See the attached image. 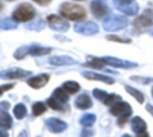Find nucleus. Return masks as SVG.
Listing matches in <instances>:
<instances>
[{
  "label": "nucleus",
  "mask_w": 153,
  "mask_h": 137,
  "mask_svg": "<svg viewBox=\"0 0 153 137\" xmlns=\"http://www.w3.org/2000/svg\"><path fill=\"white\" fill-rule=\"evenodd\" d=\"M59 12L65 19L74 22H82L88 17V13L84 7L69 2L62 3L59 7Z\"/></svg>",
  "instance_id": "nucleus-1"
},
{
  "label": "nucleus",
  "mask_w": 153,
  "mask_h": 137,
  "mask_svg": "<svg viewBox=\"0 0 153 137\" xmlns=\"http://www.w3.org/2000/svg\"><path fill=\"white\" fill-rule=\"evenodd\" d=\"M129 19L121 15L111 14L108 15L105 19H103V28L106 32H119L125 29L129 25Z\"/></svg>",
  "instance_id": "nucleus-2"
},
{
  "label": "nucleus",
  "mask_w": 153,
  "mask_h": 137,
  "mask_svg": "<svg viewBox=\"0 0 153 137\" xmlns=\"http://www.w3.org/2000/svg\"><path fill=\"white\" fill-rule=\"evenodd\" d=\"M36 16V10L30 3L20 4L14 11L12 17L17 23H27L34 19Z\"/></svg>",
  "instance_id": "nucleus-3"
},
{
  "label": "nucleus",
  "mask_w": 153,
  "mask_h": 137,
  "mask_svg": "<svg viewBox=\"0 0 153 137\" xmlns=\"http://www.w3.org/2000/svg\"><path fill=\"white\" fill-rule=\"evenodd\" d=\"M132 26L136 32H140L153 27V9H145L140 15L137 16L133 20Z\"/></svg>",
  "instance_id": "nucleus-4"
},
{
  "label": "nucleus",
  "mask_w": 153,
  "mask_h": 137,
  "mask_svg": "<svg viewBox=\"0 0 153 137\" xmlns=\"http://www.w3.org/2000/svg\"><path fill=\"white\" fill-rule=\"evenodd\" d=\"M114 7L127 16H135L140 11L136 0H113Z\"/></svg>",
  "instance_id": "nucleus-5"
},
{
  "label": "nucleus",
  "mask_w": 153,
  "mask_h": 137,
  "mask_svg": "<svg viewBox=\"0 0 153 137\" xmlns=\"http://www.w3.org/2000/svg\"><path fill=\"white\" fill-rule=\"evenodd\" d=\"M47 23L49 25V27L58 32H65L67 31H68L70 24L67 21V19H65L62 16L57 15H49L47 16Z\"/></svg>",
  "instance_id": "nucleus-6"
},
{
  "label": "nucleus",
  "mask_w": 153,
  "mask_h": 137,
  "mask_svg": "<svg viewBox=\"0 0 153 137\" xmlns=\"http://www.w3.org/2000/svg\"><path fill=\"white\" fill-rule=\"evenodd\" d=\"M74 31L76 33H79L85 36H93L99 32L100 27L97 23L88 21V22H80L74 25Z\"/></svg>",
  "instance_id": "nucleus-7"
},
{
  "label": "nucleus",
  "mask_w": 153,
  "mask_h": 137,
  "mask_svg": "<svg viewBox=\"0 0 153 137\" xmlns=\"http://www.w3.org/2000/svg\"><path fill=\"white\" fill-rule=\"evenodd\" d=\"M32 75L31 71L24 70L19 67H14L10 69L3 70L0 72V79L3 80H14V79H22L25 78Z\"/></svg>",
  "instance_id": "nucleus-8"
},
{
  "label": "nucleus",
  "mask_w": 153,
  "mask_h": 137,
  "mask_svg": "<svg viewBox=\"0 0 153 137\" xmlns=\"http://www.w3.org/2000/svg\"><path fill=\"white\" fill-rule=\"evenodd\" d=\"M90 10L94 17L98 20L105 19L110 14V8L101 0H94L90 4Z\"/></svg>",
  "instance_id": "nucleus-9"
},
{
  "label": "nucleus",
  "mask_w": 153,
  "mask_h": 137,
  "mask_svg": "<svg viewBox=\"0 0 153 137\" xmlns=\"http://www.w3.org/2000/svg\"><path fill=\"white\" fill-rule=\"evenodd\" d=\"M104 61L107 65L113 66L114 68H123V69H129V68L137 67L139 64L135 62L129 61V60H123L118 57L114 56H103Z\"/></svg>",
  "instance_id": "nucleus-10"
},
{
  "label": "nucleus",
  "mask_w": 153,
  "mask_h": 137,
  "mask_svg": "<svg viewBox=\"0 0 153 137\" xmlns=\"http://www.w3.org/2000/svg\"><path fill=\"white\" fill-rule=\"evenodd\" d=\"M110 113L115 116H131L132 114V108L131 105L126 101H118L113 106H111Z\"/></svg>",
  "instance_id": "nucleus-11"
},
{
  "label": "nucleus",
  "mask_w": 153,
  "mask_h": 137,
  "mask_svg": "<svg viewBox=\"0 0 153 137\" xmlns=\"http://www.w3.org/2000/svg\"><path fill=\"white\" fill-rule=\"evenodd\" d=\"M45 125L48 130L53 133H62L68 128V125L66 122L56 118V117H50L45 121Z\"/></svg>",
  "instance_id": "nucleus-12"
},
{
  "label": "nucleus",
  "mask_w": 153,
  "mask_h": 137,
  "mask_svg": "<svg viewBox=\"0 0 153 137\" xmlns=\"http://www.w3.org/2000/svg\"><path fill=\"white\" fill-rule=\"evenodd\" d=\"M81 75L88 79V80H92V81H99L102 82L104 84H114V79L112 78L111 76L105 75H102V74H98V73H95L92 71H84L81 73Z\"/></svg>",
  "instance_id": "nucleus-13"
},
{
  "label": "nucleus",
  "mask_w": 153,
  "mask_h": 137,
  "mask_svg": "<svg viewBox=\"0 0 153 137\" xmlns=\"http://www.w3.org/2000/svg\"><path fill=\"white\" fill-rule=\"evenodd\" d=\"M50 75L48 74H41L39 75L33 76L32 78H30L29 80H27V84L32 87L33 89L35 90H39L42 87H44L48 82L50 81Z\"/></svg>",
  "instance_id": "nucleus-14"
},
{
  "label": "nucleus",
  "mask_w": 153,
  "mask_h": 137,
  "mask_svg": "<svg viewBox=\"0 0 153 137\" xmlns=\"http://www.w3.org/2000/svg\"><path fill=\"white\" fill-rule=\"evenodd\" d=\"M49 64L56 66L73 65V64H78L79 61H76V59L68 56H54L49 58Z\"/></svg>",
  "instance_id": "nucleus-15"
},
{
  "label": "nucleus",
  "mask_w": 153,
  "mask_h": 137,
  "mask_svg": "<svg viewBox=\"0 0 153 137\" xmlns=\"http://www.w3.org/2000/svg\"><path fill=\"white\" fill-rule=\"evenodd\" d=\"M75 107L81 110H87L93 106V101L90 96L87 93H82L76 97L74 101Z\"/></svg>",
  "instance_id": "nucleus-16"
},
{
  "label": "nucleus",
  "mask_w": 153,
  "mask_h": 137,
  "mask_svg": "<svg viewBox=\"0 0 153 137\" xmlns=\"http://www.w3.org/2000/svg\"><path fill=\"white\" fill-rule=\"evenodd\" d=\"M105 65L107 64L104 61L103 57H97V56H88L87 63L83 64V66H88V67H90L97 70L104 69V67Z\"/></svg>",
  "instance_id": "nucleus-17"
},
{
  "label": "nucleus",
  "mask_w": 153,
  "mask_h": 137,
  "mask_svg": "<svg viewBox=\"0 0 153 137\" xmlns=\"http://www.w3.org/2000/svg\"><path fill=\"white\" fill-rule=\"evenodd\" d=\"M52 51V48L50 47H43L39 44H33L29 46V55L33 56H42L49 55Z\"/></svg>",
  "instance_id": "nucleus-18"
},
{
  "label": "nucleus",
  "mask_w": 153,
  "mask_h": 137,
  "mask_svg": "<svg viewBox=\"0 0 153 137\" xmlns=\"http://www.w3.org/2000/svg\"><path fill=\"white\" fill-rule=\"evenodd\" d=\"M131 130L136 133H140L146 131L147 124L140 116H134L131 120Z\"/></svg>",
  "instance_id": "nucleus-19"
},
{
  "label": "nucleus",
  "mask_w": 153,
  "mask_h": 137,
  "mask_svg": "<svg viewBox=\"0 0 153 137\" xmlns=\"http://www.w3.org/2000/svg\"><path fill=\"white\" fill-rule=\"evenodd\" d=\"M51 97H53L56 100H58L59 103H61L62 105L66 104L68 102L69 100V96H68V93L62 88V87H59V88H56L52 94H51Z\"/></svg>",
  "instance_id": "nucleus-20"
},
{
  "label": "nucleus",
  "mask_w": 153,
  "mask_h": 137,
  "mask_svg": "<svg viewBox=\"0 0 153 137\" xmlns=\"http://www.w3.org/2000/svg\"><path fill=\"white\" fill-rule=\"evenodd\" d=\"M62 88L68 94H75L80 91L81 86L78 82H76V81H67V82L63 83Z\"/></svg>",
  "instance_id": "nucleus-21"
},
{
  "label": "nucleus",
  "mask_w": 153,
  "mask_h": 137,
  "mask_svg": "<svg viewBox=\"0 0 153 137\" xmlns=\"http://www.w3.org/2000/svg\"><path fill=\"white\" fill-rule=\"evenodd\" d=\"M124 88H125V91H126L131 96H132L140 104H143V103H144L145 96H144V94H143L141 92H140L139 90L135 89L134 87H132V86H131V85H125Z\"/></svg>",
  "instance_id": "nucleus-22"
},
{
  "label": "nucleus",
  "mask_w": 153,
  "mask_h": 137,
  "mask_svg": "<svg viewBox=\"0 0 153 137\" xmlns=\"http://www.w3.org/2000/svg\"><path fill=\"white\" fill-rule=\"evenodd\" d=\"M13 125V119L7 111H0V126L5 129H10Z\"/></svg>",
  "instance_id": "nucleus-23"
},
{
  "label": "nucleus",
  "mask_w": 153,
  "mask_h": 137,
  "mask_svg": "<svg viewBox=\"0 0 153 137\" xmlns=\"http://www.w3.org/2000/svg\"><path fill=\"white\" fill-rule=\"evenodd\" d=\"M18 27L17 22L13 18H6L0 22V31H10L16 30Z\"/></svg>",
  "instance_id": "nucleus-24"
},
{
  "label": "nucleus",
  "mask_w": 153,
  "mask_h": 137,
  "mask_svg": "<svg viewBox=\"0 0 153 137\" xmlns=\"http://www.w3.org/2000/svg\"><path fill=\"white\" fill-rule=\"evenodd\" d=\"M96 121H97V116L92 113H87L83 115L79 119L80 125L86 127H91L96 123Z\"/></svg>",
  "instance_id": "nucleus-25"
},
{
  "label": "nucleus",
  "mask_w": 153,
  "mask_h": 137,
  "mask_svg": "<svg viewBox=\"0 0 153 137\" xmlns=\"http://www.w3.org/2000/svg\"><path fill=\"white\" fill-rule=\"evenodd\" d=\"M14 115L17 119H23L27 115V108L23 103H18L14 108Z\"/></svg>",
  "instance_id": "nucleus-26"
},
{
  "label": "nucleus",
  "mask_w": 153,
  "mask_h": 137,
  "mask_svg": "<svg viewBox=\"0 0 153 137\" xmlns=\"http://www.w3.org/2000/svg\"><path fill=\"white\" fill-rule=\"evenodd\" d=\"M32 109H33V116H39L41 115H42L44 112H46L47 110V108L45 106V104L42 101H37L35 102L33 107H32Z\"/></svg>",
  "instance_id": "nucleus-27"
},
{
  "label": "nucleus",
  "mask_w": 153,
  "mask_h": 137,
  "mask_svg": "<svg viewBox=\"0 0 153 137\" xmlns=\"http://www.w3.org/2000/svg\"><path fill=\"white\" fill-rule=\"evenodd\" d=\"M25 28L28 30H31V31L40 32L45 28V23L42 19H38L37 21L25 25Z\"/></svg>",
  "instance_id": "nucleus-28"
},
{
  "label": "nucleus",
  "mask_w": 153,
  "mask_h": 137,
  "mask_svg": "<svg viewBox=\"0 0 153 137\" xmlns=\"http://www.w3.org/2000/svg\"><path fill=\"white\" fill-rule=\"evenodd\" d=\"M27 55H29V46H23L18 48L15 53H14V57L17 60H22L24 59Z\"/></svg>",
  "instance_id": "nucleus-29"
},
{
  "label": "nucleus",
  "mask_w": 153,
  "mask_h": 137,
  "mask_svg": "<svg viewBox=\"0 0 153 137\" xmlns=\"http://www.w3.org/2000/svg\"><path fill=\"white\" fill-rule=\"evenodd\" d=\"M120 100H122V97L120 95L115 94V93H110V94H107V96L105 97L103 102L106 106H113L114 104H115L116 102Z\"/></svg>",
  "instance_id": "nucleus-30"
},
{
  "label": "nucleus",
  "mask_w": 153,
  "mask_h": 137,
  "mask_svg": "<svg viewBox=\"0 0 153 137\" xmlns=\"http://www.w3.org/2000/svg\"><path fill=\"white\" fill-rule=\"evenodd\" d=\"M105 39L107 40L110 41H114V42H119V43H123V44H130L131 43V39H127V38H121L119 36H116L114 34H108L105 36Z\"/></svg>",
  "instance_id": "nucleus-31"
},
{
  "label": "nucleus",
  "mask_w": 153,
  "mask_h": 137,
  "mask_svg": "<svg viewBox=\"0 0 153 137\" xmlns=\"http://www.w3.org/2000/svg\"><path fill=\"white\" fill-rule=\"evenodd\" d=\"M47 105L52 108L53 110H56V111H61L64 109V107L61 103H59L58 100H56L53 97H51L47 100Z\"/></svg>",
  "instance_id": "nucleus-32"
},
{
  "label": "nucleus",
  "mask_w": 153,
  "mask_h": 137,
  "mask_svg": "<svg viewBox=\"0 0 153 137\" xmlns=\"http://www.w3.org/2000/svg\"><path fill=\"white\" fill-rule=\"evenodd\" d=\"M131 80L136 82V83H139V84H144V85H147V84H149L153 82V78L152 77H144V76H131L130 77Z\"/></svg>",
  "instance_id": "nucleus-33"
},
{
  "label": "nucleus",
  "mask_w": 153,
  "mask_h": 137,
  "mask_svg": "<svg viewBox=\"0 0 153 137\" xmlns=\"http://www.w3.org/2000/svg\"><path fill=\"white\" fill-rule=\"evenodd\" d=\"M92 93H93V96H94L97 100H100V101H104V100L105 99V97H106L107 94H108L105 91L100 90V89H98V88L94 89L93 92H92Z\"/></svg>",
  "instance_id": "nucleus-34"
},
{
  "label": "nucleus",
  "mask_w": 153,
  "mask_h": 137,
  "mask_svg": "<svg viewBox=\"0 0 153 137\" xmlns=\"http://www.w3.org/2000/svg\"><path fill=\"white\" fill-rule=\"evenodd\" d=\"M15 86L14 84H4V85H1L0 86V96H1L4 92L11 90L13 87Z\"/></svg>",
  "instance_id": "nucleus-35"
},
{
  "label": "nucleus",
  "mask_w": 153,
  "mask_h": 137,
  "mask_svg": "<svg viewBox=\"0 0 153 137\" xmlns=\"http://www.w3.org/2000/svg\"><path fill=\"white\" fill-rule=\"evenodd\" d=\"M93 135H94V132L88 128L82 129V131L80 133V137H92Z\"/></svg>",
  "instance_id": "nucleus-36"
},
{
  "label": "nucleus",
  "mask_w": 153,
  "mask_h": 137,
  "mask_svg": "<svg viewBox=\"0 0 153 137\" xmlns=\"http://www.w3.org/2000/svg\"><path fill=\"white\" fill-rule=\"evenodd\" d=\"M10 108V103L8 101H0V110L7 111Z\"/></svg>",
  "instance_id": "nucleus-37"
},
{
  "label": "nucleus",
  "mask_w": 153,
  "mask_h": 137,
  "mask_svg": "<svg viewBox=\"0 0 153 137\" xmlns=\"http://www.w3.org/2000/svg\"><path fill=\"white\" fill-rule=\"evenodd\" d=\"M33 2H35L36 4H38L41 7H46L48 5H50L51 3L52 0H33Z\"/></svg>",
  "instance_id": "nucleus-38"
},
{
  "label": "nucleus",
  "mask_w": 153,
  "mask_h": 137,
  "mask_svg": "<svg viewBox=\"0 0 153 137\" xmlns=\"http://www.w3.org/2000/svg\"><path fill=\"white\" fill-rule=\"evenodd\" d=\"M145 108H146V110H147V111L152 116V117H153V106H152L151 104L148 103V104H146Z\"/></svg>",
  "instance_id": "nucleus-39"
},
{
  "label": "nucleus",
  "mask_w": 153,
  "mask_h": 137,
  "mask_svg": "<svg viewBox=\"0 0 153 137\" xmlns=\"http://www.w3.org/2000/svg\"><path fill=\"white\" fill-rule=\"evenodd\" d=\"M18 137H28V133L25 130H24L18 134Z\"/></svg>",
  "instance_id": "nucleus-40"
},
{
  "label": "nucleus",
  "mask_w": 153,
  "mask_h": 137,
  "mask_svg": "<svg viewBox=\"0 0 153 137\" xmlns=\"http://www.w3.org/2000/svg\"><path fill=\"white\" fill-rule=\"evenodd\" d=\"M137 137H149V134L147 133V132H143V133H138Z\"/></svg>",
  "instance_id": "nucleus-41"
},
{
  "label": "nucleus",
  "mask_w": 153,
  "mask_h": 137,
  "mask_svg": "<svg viewBox=\"0 0 153 137\" xmlns=\"http://www.w3.org/2000/svg\"><path fill=\"white\" fill-rule=\"evenodd\" d=\"M0 137H8V133L7 132H0Z\"/></svg>",
  "instance_id": "nucleus-42"
},
{
  "label": "nucleus",
  "mask_w": 153,
  "mask_h": 137,
  "mask_svg": "<svg viewBox=\"0 0 153 137\" xmlns=\"http://www.w3.org/2000/svg\"><path fill=\"white\" fill-rule=\"evenodd\" d=\"M121 137H131L130 134H128V133H125V134H123V136H121Z\"/></svg>",
  "instance_id": "nucleus-43"
},
{
  "label": "nucleus",
  "mask_w": 153,
  "mask_h": 137,
  "mask_svg": "<svg viewBox=\"0 0 153 137\" xmlns=\"http://www.w3.org/2000/svg\"><path fill=\"white\" fill-rule=\"evenodd\" d=\"M3 9V4H2V2L0 1V12H1V10Z\"/></svg>",
  "instance_id": "nucleus-44"
},
{
  "label": "nucleus",
  "mask_w": 153,
  "mask_h": 137,
  "mask_svg": "<svg viewBox=\"0 0 153 137\" xmlns=\"http://www.w3.org/2000/svg\"><path fill=\"white\" fill-rule=\"evenodd\" d=\"M151 95H152V98H153V87L151 88Z\"/></svg>",
  "instance_id": "nucleus-45"
},
{
  "label": "nucleus",
  "mask_w": 153,
  "mask_h": 137,
  "mask_svg": "<svg viewBox=\"0 0 153 137\" xmlns=\"http://www.w3.org/2000/svg\"><path fill=\"white\" fill-rule=\"evenodd\" d=\"M75 1H83V0H75Z\"/></svg>",
  "instance_id": "nucleus-46"
},
{
  "label": "nucleus",
  "mask_w": 153,
  "mask_h": 137,
  "mask_svg": "<svg viewBox=\"0 0 153 137\" xmlns=\"http://www.w3.org/2000/svg\"><path fill=\"white\" fill-rule=\"evenodd\" d=\"M7 1H14V0H7Z\"/></svg>",
  "instance_id": "nucleus-47"
},
{
  "label": "nucleus",
  "mask_w": 153,
  "mask_h": 137,
  "mask_svg": "<svg viewBox=\"0 0 153 137\" xmlns=\"http://www.w3.org/2000/svg\"><path fill=\"white\" fill-rule=\"evenodd\" d=\"M101 1H106V0H101Z\"/></svg>",
  "instance_id": "nucleus-48"
},
{
  "label": "nucleus",
  "mask_w": 153,
  "mask_h": 137,
  "mask_svg": "<svg viewBox=\"0 0 153 137\" xmlns=\"http://www.w3.org/2000/svg\"><path fill=\"white\" fill-rule=\"evenodd\" d=\"M38 137H39V136H38Z\"/></svg>",
  "instance_id": "nucleus-49"
}]
</instances>
